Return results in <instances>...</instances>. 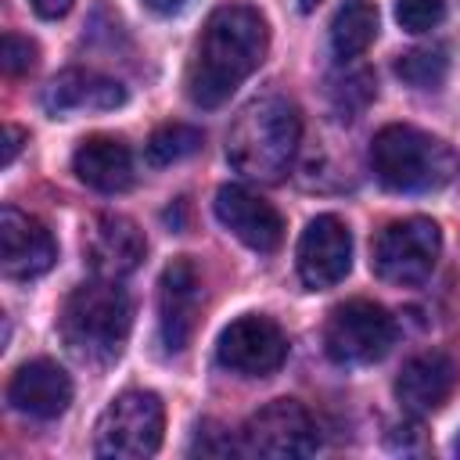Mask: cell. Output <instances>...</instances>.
Listing matches in <instances>:
<instances>
[{
    "instance_id": "obj_1",
    "label": "cell",
    "mask_w": 460,
    "mask_h": 460,
    "mask_svg": "<svg viewBox=\"0 0 460 460\" xmlns=\"http://www.w3.org/2000/svg\"><path fill=\"white\" fill-rule=\"evenodd\" d=\"M270 29L266 18L248 4H223L208 14L190 61H187V97L198 108H219L266 58Z\"/></svg>"
},
{
    "instance_id": "obj_2",
    "label": "cell",
    "mask_w": 460,
    "mask_h": 460,
    "mask_svg": "<svg viewBox=\"0 0 460 460\" xmlns=\"http://www.w3.org/2000/svg\"><path fill=\"white\" fill-rule=\"evenodd\" d=\"M298 108L277 93H266L237 111L226 137V158L241 176L277 183L298 151Z\"/></svg>"
},
{
    "instance_id": "obj_3",
    "label": "cell",
    "mask_w": 460,
    "mask_h": 460,
    "mask_svg": "<svg viewBox=\"0 0 460 460\" xmlns=\"http://www.w3.org/2000/svg\"><path fill=\"white\" fill-rule=\"evenodd\" d=\"M58 323L75 359L104 367V363H115L126 349V338L133 327V305H129V295L119 288V280L93 277L65 298Z\"/></svg>"
},
{
    "instance_id": "obj_4",
    "label": "cell",
    "mask_w": 460,
    "mask_h": 460,
    "mask_svg": "<svg viewBox=\"0 0 460 460\" xmlns=\"http://www.w3.org/2000/svg\"><path fill=\"white\" fill-rule=\"evenodd\" d=\"M370 169L381 187L399 190V194H424L446 187L460 162L453 147L417 126L392 122L381 126L370 140Z\"/></svg>"
},
{
    "instance_id": "obj_5",
    "label": "cell",
    "mask_w": 460,
    "mask_h": 460,
    "mask_svg": "<svg viewBox=\"0 0 460 460\" xmlns=\"http://www.w3.org/2000/svg\"><path fill=\"white\" fill-rule=\"evenodd\" d=\"M165 431V410L155 392L129 388L115 395L93 428V453L111 460H144L158 453Z\"/></svg>"
},
{
    "instance_id": "obj_6",
    "label": "cell",
    "mask_w": 460,
    "mask_h": 460,
    "mask_svg": "<svg viewBox=\"0 0 460 460\" xmlns=\"http://www.w3.org/2000/svg\"><path fill=\"white\" fill-rule=\"evenodd\" d=\"M395 345V320L385 305L349 298L331 309L323 323V349L338 367H367L388 356Z\"/></svg>"
},
{
    "instance_id": "obj_7",
    "label": "cell",
    "mask_w": 460,
    "mask_h": 460,
    "mask_svg": "<svg viewBox=\"0 0 460 460\" xmlns=\"http://www.w3.org/2000/svg\"><path fill=\"white\" fill-rule=\"evenodd\" d=\"M442 252V230L438 223L424 219V216H410V219H395L388 223L377 237H374V252H370V270L385 280V284H420L431 277L435 262Z\"/></svg>"
},
{
    "instance_id": "obj_8",
    "label": "cell",
    "mask_w": 460,
    "mask_h": 460,
    "mask_svg": "<svg viewBox=\"0 0 460 460\" xmlns=\"http://www.w3.org/2000/svg\"><path fill=\"white\" fill-rule=\"evenodd\" d=\"M320 449L309 410L295 399H273L255 410L241 428V453L266 460H298Z\"/></svg>"
},
{
    "instance_id": "obj_9",
    "label": "cell",
    "mask_w": 460,
    "mask_h": 460,
    "mask_svg": "<svg viewBox=\"0 0 460 460\" xmlns=\"http://www.w3.org/2000/svg\"><path fill=\"white\" fill-rule=\"evenodd\" d=\"M216 359L241 377H266L288 359V338L277 320L262 313H244L223 327L216 341Z\"/></svg>"
},
{
    "instance_id": "obj_10",
    "label": "cell",
    "mask_w": 460,
    "mask_h": 460,
    "mask_svg": "<svg viewBox=\"0 0 460 460\" xmlns=\"http://www.w3.org/2000/svg\"><path fill=\"white\" fill-rule=\"evenodd\" d=\"M298 277L309 291H323L345 280L352 270V234L338 216H316L305 223L295 248Z\"/></svg>"
},
{
    "instance_id": "obj_11",
    "label": "cell",
    "mask_w": 460,
    "mask_h": 460,
    "mask_svg": "<svg viewBox=\"0 0 460 460\" xmlns=\"http://www.w3.org/2000/svg\"><path fill=\"white\" fill-rule=\"evenodd\" d=\"M201 313V280L190 259H172L158 277V338L165 352H183Z\"/></svg>"
},
{
    "instance_id": "obj_12",
    "label": "cell",
    "mask_w": 460,
    "mask_h": 460,
    "mask_svg": "<svg viewBox=\"0 0 460 460\" xmlns=\"http://www.w3.org/2000/svg\"><path fill=\"white\" fill-rule=\"evenodd\" d=\"M216 219L252 252H273L284 241L280 212L244 183H223L216 190Z\"/></svg>"
},
{
    "instance_id": "obj_13",
    "label": "cell",
    "mask_w": 460,
    "mask_h": 460,
    "mask_svg": "<svg viewBox=\"0 0 460 460\" xmlns=\"http://www.w3.org/2000/svg\"><path fill=\"white\" fill-rule=\"evenodd\" d=\"M58 259V244L50 237V230L14 208V205H4L0 208V270L4 277H14V280H32V277H43Z\"/></svg>"
},
{
    "instance_id": "obj_14",
    "label": "cell",
    "mask_w": 460,
    "mask_h": 460,
    "mask_svg": "<svg viewBox=\"0 0 460 460\" xmlns=\"http://www.w3.org/2000/svg\"><path fill=\"white\" fill-rule=\"evenodd\" d=\"M144 252H147L144 234L126 216H97L83 241V255H86L93 277H104V280L129 277L140 266Z\"/></svg>"
},
{
    "instance_id": "obj_15",
    "label": "cell",
    "mask_w": 460,
    "mask_h": 460,
    "mask_svg": "<svg viewBox=\"0 0 460 460\" xmlns=\"http://www.w3.org/2000/svg\"><path fill=\"white\" fill-rule=\"evenodd\" d=\"M456 381H460L456 359L449 352L431 349V352H420L402 363V370L395 377V399L410 413H435L449 402Z\"/></svg>"
},
{
    "instance_id": "obj_16",
    "label": "cell",
    "mask_w": 460,
    "mask_h": 460,
    "mask_svg": "<svg viewBox=\"0 0 460 460\" xmlns=\"http://www.w3.org/2000/svg\"><path fill=\"white\" fill-rule=\"evenodd\" d=\"M7 402L36 420H54L72 402V377L54 359H29L7 381Z\"/></svg>"
},
{
    "instance_id": "obj_17",
    "label": "cell",
    "mask_w": 460,
    "mask_h": 460,
    "mask_svg": "<svg viewBox=\"0 0 460 460\" xmlns=\"http://www.w3.org/2000/svg\"><path fill=\"white\" fill-rule=\"evenodd\" d=\"M126 104V86L111 75L90 68H65L43 90V108L50 115H79V111H111Z\"/></svg>"
},
{
    "instance_id": "obj_18",
    "label": "cell",
    "mask_w": 460,
    "mask_h": 460,
    "mask_svg": "<svg viewBox=\"0 0 460 460\" xmlns=\"http://www.w3.org/2000/svg\"><path fill=\"white\" fill-rule=\"evenodd\" d=\"M72 172L79 183L101 190V194H119L133 183V155L119 137H86L75 155H72Z\"/></svg>"
},
{
    "instance_id": "obj_19",
    "label": "cell",
    "mask_w": 460,
    "mask_h": 460,
    "mask_svg": "<svg viewBox=\"0 0 460 460\" xmlns=\"http://www.w3.org/2000/svg\"><path fill=\"white\" fill-rule=\"evenodd\" d=\"M377 40V7L370 0H345L331 18V50L338 61L359 58Z\"/></svg>"
},
{
    "instance_id": "obj_20",
    "label": "cell",
    "mask_w": 460,
    "mask_h": 460,
    "mask_svg": "<svg viewBox=\"0 0 460 460\" xmlns=\"http://www.w3.org/2000/svg\"><path fill=\"white\" fill-rule=\"evenodd\" d=\"M446 72H449V58H446L442 47H417V50L399 54V61H395V75H399L402 83L417 86V90H435V86H442Z\"/></svg>"
},
{
    "instance_id": "obj_21",
    "label": "cell",
    "mask_w": 460,
    "mask_h": 460,
    "mask_svg": "<svg viewBox=\"0 0 460 460\" xmlns=\"http://www.w3.org/2000/svg\"><path fill=\"white\" fill-rule=\"evenodd\" d=\"M201 129L187 126V122H169V126H158L147 140V162L151 165H172L180 158H190L198 147H201Z\"/></svg>"
},
{
    "instance_id": "obj_22",
    "label": "cell",
    "mask_w": 460,
    "mask_h": 460,
    "mask_svg": "<svg viewBox=\"0 0 460 460\" xmlns=\"http://www.w3.org/2000/svg\"><path fill=\"white\" fill-rule=\"evenodd\" d=\"M446 18V0H395V22L406 32H428Z\"/></svg>"
},
{
    "instance_id": "obj_23",
    "label": "cell",
    "mask_w": 460,
    "mask_h": 460,
    "mask_svg": "<svg viewBox=\"0 0 460 460\" xmlns=\"http://www.w3.org/2000/svg\"><path fill=\"white\" fill-rule=\"evenodd\" d=\"M4 68L11 72V75H22V72H29L32 65H36V58H40V50H36V43L29 40V36H18V32H7L4 36Z\"/></svg>"
},
{
    "instance_id": "obj_24",
    "label": "cell",
    "mask_w": 460,
    "mask_h": 460,
    "mask_svg": "<svg viewBox=\"0 0 460 460\" xmlns=\"http://www.w3.org/2000/svg\"><path fill=\"white\" fill-rule=\"evenodd\" d=\"M29 7L40 14V18H61V14H68V7H72V0H29Z\"/></svg>"
},
{
    "instance_id": "obj_25",
    "label": "cell",
    "mask_w": 460,
    "mask_h": 460,
    "mask_svg": "<svg viewBox=\"0 0 460 460\" xmlns=\"http://www.w3.org/2000/svg\"><path fill=\"white\" fill-rule=\"evenodd\" d=\"M18 144H22V129L7 126V133H4V165H11V162H14V155H18Z\"/></svg>"
},
{
    "instance_id": "obj_26",
    "label": "cell",
    "mask_w": 460,
    "mask_h": 460,
    "mask_svg": "<svg viewBox=\"0 0 460 460\" xmlns=\"http://www.w3.org/2000/svg\"><path fill=\"white\" fill-rule=\"evenodd\" d=\"M144 7H151L155 14H172L183 7V0H144Z\"/></svg>"
},
{
    "instance_id": "obj_27",
    "label": "cell",
    "mask_w": 460,
    "mask_h": 460,
    "mask_svg": "<svg viewBox=\"0 0 460 460\" xmlns=\"http://www.w3.org/2000/svg\"><path fill=\"white\" fill-rule=\"evenodd\" d=\"M316 4H320V0H298V7H302V11H313Z\"/></svg>"
},
{
    "instance_id": "obj_28",
    "label": "cell",
    "mask_w": 460,
    "mask_h": 460,
    "mask_svg": "<svg viewBox=\"0 0 460 460\" xmlns=\"http://www.w3.org/2000/svg\"><path fill=\"white\" fill-rule=\"evenodd\" d=\"M453 453H456V456H460V435H456V442H453Z\"/></svg>"
}]
</instances>
